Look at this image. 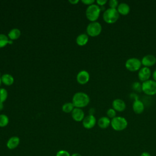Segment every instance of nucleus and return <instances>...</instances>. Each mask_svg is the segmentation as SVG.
Wrapping results in <instances>:
<instances>
[{"instance_id":"cd10ccee","label":"nucleus","mask_w":156,"mask_h":156,"mask_svg":"<svg viewBox=\"0 0 156 156\" xmlns=\"http://www.w3.org/2000/svg\"><path fill=\"white\" fill-rule=\"evenodd\" d=\"M56 156H71V155L67 151L60 150L57 152Z\"/></svg>"},{"instance_id":"c9c22d12","label":"nucleus","mask_w":156,"mask_h":156,"mask_svg":"<svg viewBox=\"0 0 156 156\" xmlns=\"http://www.w3.org/2000/svg\"><path fill=\"white\" fill-rule=\"evenodd\" d=\"M3 107H4L3 103H0V110H2L3 109Z\"/></svg>"},{"instance_id":"bb28decb","label":"nucleus","mask_w":156,"mask_h":156,"mask_svg":"<svg viewBox=\"0 0 156 156\" xmlns=\"http://www.w3.org/2000/svg\"><path fill=\"white\" fill-rule=\"evenodd\" d=\"M119 5V2L117 0H110L108 1V5L109 8L112 9H117L118 6Z\"/></svg>"},{"instance_id":"f03ea898","label":"nucleus","mask_w":156,"mask_h":156,"mask_svg":"<svg viewBox=\"0 0 156 156\" xmlns=\"http://www.w3.org/2000/svg\"><path fill=\"white\" fill-rule=\"evenodd\" d=\"M101 10L100 7L95 4L88 5L85 11V15L87 19L91 22L96 21L99 17Z\"/></svg>"},{"instance_id":"f704fd0d","label":"nucleus","mask_w":156,"mask_h":156,"mask_svg":"<svg viewBox=\"0 0 156 156\" xmlns=\"http://www.w3.org/2000/svg\"><path fill=\"white\" fill-rule=\"evenodd\" d=\"M71 156H82V155L79 153H73Z\"/></svg>"},{"instance_id":"412c9836","label":"nucleus","mask_w":156,"mask_h":156,"mask_svg":"<svg viewBox=\"0 0 156 156\" xmlns=\"http://www.w3.org/2000/svg\"><path fill=\"white\" fill-rule=\"evenodd\" d=\"M9 37L6 35L0 34V48L5 46L9 43Z\"/></svg>"},{"instance_id":"4be33fe9","label":"nucleus","mask_w":156,"mask_h":156,"mask_svg":"<svg viewBox=\"0 0 156 156\" xmlns=\"http://www.w3.org/2000/svg\"><path fill=\"white\" fill-rule=\"evenodd\" d=\"M74 108V106L72 102L65 103L62 106V110L65 113L72 112Z\"/></svg>"},{"instance_id":"423d86ee","label":"nucleus","mask_w":156,"mask_h":156,"mask_svg":"<svg viewBox=\"0 0 156 156\" xmlns=\"http://www.w3.org/2000/svg\"><path fill=\"white\" fill-rule=\"evenodd\" d=\"M141 60L136 57H131L128 58L125 62L126 68L131 72L138 71L141 68Z\"/></svg>"},{"instance_id":"20e7f679","label":"nucleus","mask_w":156,"mask_h":156,"mask_svg":"<svg viewBox=\"0 0 156 156\" xmlns=\"http://www.w3.org/2000/svg\"><path fill=\"white\" fill-rule=\"evenodd\" d=\"M110 125L113 130L116 131H122L127 128L128 122L124 117L116 116L111 119Z\"/></svg>"},{"instance_id":"ddd939ff","label":"nucleus","mask_w":156,"mask_h":156,"mask_svg":"<svg viewBox=\"0 0 156 156\" xmlns=\"http://www.w3.org/2000/svg\"><path fill=\"white\" fill-rule=\"evenodd\" d=\"M77 81L79 83L83 85L87 83L90 80V74L88 72L85 70L80 71L77 75Z\"/></svg>"},{"instance_id":"5701e85b","label":"nucleus","mask_w":156,"mask_h":156,"mask_svg":"<svg viewBox=\"0 0 156 156\" xmlns=\"http://www.w3.org/2000/svg\"><path fill=\"white\" fill-rule=\"evenodd\" d=\"M9 118L7 115L2 114L0 115V127H4L7 126L9 124Z\"/></svg>"},{"instance_id":"a211bd4d","label":"nucleus","mask_w":156,"mask_h":156,"mask_svg":"<svg viewBox=\"0 0 156 156\" xmlns=\"http://www.w3.org/2000/svg\"><path fill=\"white\" fill-rule=\"evenodd\" d=\"M2 82L7 86H10L13 83L14 79L13 76L9 74H4L1 76Z\"/></svg>"},{"instance_id":"7ed1b4c3","label":"nucleus","mask_w":156,"mask_h":156,"mask_svg":"<svg viewBox=\"0 0 156 156\" xmlns=\"http://www.w3.org/2000/svg\"><path fill=\"white\" fill-rule=\"evenodd\" d=\"M102 17L105 23L108 24H113L119 19V14L116 9L108 8L104 10Z\"/></svg>"},{"instance_id":"0eeeda50","label":"nucleus","mask_w":156,"mask_h":156,"mask_svg":"<svg viewBox=\"0 0 156 156\" xmlns=\"http://www.w3.org/2000/svg\"><path fill=\"white\" fill-rule=\"evenodd\" d=\"M102 31V26L98 21L91 22L87 27V33L91 37L98 36Z\"/></svg>"},{"instance_id":"6e6552de","label":"nucleus","mask_w":156,"mask_h":156,"mask_svg":"<svg viewBox=\"0 0 156 156\" xmlns=\"http://www.w3.org/2000/svg\"><path fill=\"white\" fill-rule=\"evenodd\" d=\"M151 76V70L149 68L143 66L138 70V77L139 80L141 82L149 80Z\"/></svg>"},{"instance_id":"473e14b6","label":"nucleus","mask_w":156,"mask_h":156,"mask_svg":"<svg viewBox=\"0 0 156 156\" xmlns=\"http://www.w3.org/2000/svg\"><path fill=\"white\" fill-rule=\"evenodd\" d=\"M140 156H151V155L147 152H144L141 153Z\"/></svg>"},{"instance_id":"aec40b11","label":"nucleus","mask_w":156,"mask_h":156,"mask_svg":"<svg viewBox=\"0 0 156 156\" xmlns=\"http://www.w3.org/2000/svg\"><path fill=\"white\" fill-rule=\"evenodd\" d=\"M21 35V31L17 29L14 28L10 30V32L8 34V37L10 38V40H15L18 39Z\"/></svg>"},{"instance_id":"7c9ffc66","label":"nucleus","mask_w":156,"mask_h":156,"mask_svg":"<svg viewBox=\"0 0 156 156\" xmlns=\"http://www.w3.org/2000/svg\"><path fill=\"white\" fill-rule=\"evenodd\" d=\"M81 2L83 4H85V5H90L91 4H93L95 1L94 0H82Z\"/></svg>"},{"instance_id":"2eb2a0df","label":"nucleus","mask_w":156,"mask_h":156,"mask_svg":"<svg viewBox=\"0 0 156 156\" xmlns=\"http://www.w3.org/2000/svg\"><path fill=\"white\" fill-rule=\"evenodd\" d=\"M116 10H118L119 15L125 16L129 13L130 8L128 4H127L126 2H121V3H119V5H118Z\"/></svg>"},{"instance_id":"393cba45","label":"nucleus","mask_w":156,"mask_h":156,"mask_svg":"<svg viewBox=\"0 0 156 156\" xmlns=\"http://www.w3.org/2000/svg\"><path fill=\"white\" fill-rule=\"evenodd\" d=\"M8 93L5 88H0V103H3L7 98Z\"/></svg>"},{"instance_id":"39448f33","label":"nucleus","mask_w":156,"mask_h":156,"mask_svg":"<svg viewBox=\"0 0 156 156\" xmlns=\"http://www.w3.org/2000/svg\"><path fill=\"white\" fill-rule=\"evenodd\" d=\"M142 91L147 96L156 94V82L153 79H149L141 83Z\"/></svg>"},{"instance_id":"9b49d317","label":"nucleus","mask_w":156,"mask_h":156,"mask_svg":"<svg viewBox=\"0 0 156 156\" xmlns=\"http://www.w3.org/2000/svg\"><path fill=\"white\" fill-rule=\"evenodd\" d=\"M112 107L114 110L116 112H121L125 110L126 108V102L121 99L117 98L114 99L112 103Z\"/></svg>"},{"instance_id":"c756f323","label":"nucleus","mask_w":156,"mask_h":156,"mask_svg":"<svg viewBox=\"0 0 156 156\" xmlns=\"http://www.w3.org/2000/svg\"><path fill=\"white\" fill-rule=\"evenodd\" d=\"M96 2L97 3V5H98L99 7H102L107 2V0H97Z\"/></svg>"},{"instance_id":"4468645a","label":"nucleus","mask_w":156,"mask_h":156,"mask_svg":"<svg viewBox=\"0 0 156 156\" xmlns=\"http://www.w3.org/2000/svg\"><path fill=\"white\" fill-rule=\"evenodd\" d=\"M71 116L73 119L77 122L83 121L85 118V114L83 111L80 108H74L71 112Z\"/></svg>"},{"instance_id":"c85d7f7f","label":"nucleus","mask_w":156,"mask_h":156,"mask_svg":"<svg viewBox=\"0 0 156 156\" xmlns=\"http://www.w3.org/2000/svg\"><path fill=\"white\" fill-rule=\"evenodd\" d=\"M129 98H130L131 99H133V101H135V100L139 99L138 94H137L136 93H135V92L131 93L129 94Z\"/></svg>"},{"instance_id":"9d476101","label":"nucleus","mask_w":156,"mask_h":156,"mask_svg":"<svg viewBox=\"0 0 156 156\" xmlns=\"http://www.w3.org/2000/svg\"><path fill=\"white\" fill-rule=\"evenodd\" d=\"M96 123V119L93 115H89L85 116L82 121L83 126L87 129H92Z\"/></svg>"},{"instance_id":"a878e982","label":"nucleus","mask_w":156,"mask_h":156,"mask_svg":"<svg viewBox=\"0 0 156 156\" xmlns=\"http://www.w3.org/2000/svg\"><path fill=\"white\" fill-rule=\"evenodd\" d=\"M107 116L110 119H113L116 116V111L113 108H110L107 111Z\"/></svg>"},{"instance_id":"1a4fd4ad","label":"nucleus","mask_w":156,"mask_h":156,"mask_svg":"<svg viewBox=\"0 0 156 156\" xmlns=\"http://www.w3.org/2000/svg\"><path fill=\"white\" fill-rule=\"evenodd\" d=\"M141 62L143 66L149 68L156 63V57L152 54H147L143 57Z\"/></svg>"},{"instance_id":"f257e3e1","label":"nucleus","mask_w":156,"mask_h":156,"mask_svg":"<svg viewBox=\"0 0 156 156\" xmlns=\"http://www.w3.org/2000/svg\"><path fill=\"white\" fill-rule=\"evenodd\" d=\"M90 102V98L88 94L83 92H77L73 97L72 103L76 108L86 107Z\"/></svg>"},{"instance_id":"72a5a7b5","label":"nucleus","mask_w":156,"mask_h":156,"mask_svg":"<svg viewBox=\"0 0 156 156\" xmlns=\"http://www.w3.org/2000/svg\"><path fill=\"white\" fill-rule=\"evenodd\" d=\"M69 2H70L72 4H76L79 2V0H74V1H69Z\"/></svg>"},{"instance_id":"2f4dec72","label":"nucleus","mask_w":156,"mask_h":156,"mask_svg":"<svg viewBox=\"0 0 156 156\" xmlns=\"http://www.w3.org/2000/svg\"><path fill=\"white\" fill-rule=\"evenodd\" d=\"M152 78H153V80L156 82V69H155L154 71V72L152 73Z\"/></svg>"},{"instance_id":"dca6fc26","label":"nucleus","mask_w":156,"mask_h":156,"mask_svg":"<svg viewBox=\"0 0 156 156\" xmlns=\"http://www.w3.org/2000/svg\"><path fill=\"white\" fill-rule=\"evenodd\" d=\"M20 140L19 137L16 136H12L8 140L6 145L8 149L12 150L17 147L20 144Z\"/></svg>"},{"instance_id":"e433bc0d","label":"nucleus","mask_w":156,"mask_h":156,"mask_svg":"<svg viewBox=\"0 0 156 156\" xmlns=\"http://www.w3.org/2000/svg\"><path fill=\"white\" fill-rule=\"evenodd\" d=\"M1 83H2V81H1V77H0V86L1 85Z\"/></svg>"},{"instance_id":"f3484780","label":"nucleus","mask_w":156,"mask_h":156,"mask_svg":"<svg viewBox=\"0 0 156 156\" xmlns=\"http://www.w3.org/2000/svg\"><path fill=\"white\" fill-rule=\"evenodd\" d=\"M111 124V120L107 116H102L98 121V125L101 129H107Z\"/></svg>"},{"instance_id":"f8f14e48","label":"nucleus","mask_w":156,"mask_h":156,"mask_svg":"<svg viewBox=\"0 0 156 156\" xmlns=\"http://www.w3.org/2000/svg\"><path fill=\"white\" fill-rule=\"evenodd\" d=\"M144 104L140 99H137L133 102L132 109L135 113L138 115L141 114L144 112Z\"/></svg>"},{"instance_id":"b1692460","label":"nucleus","mask_w":156,"mask_h":156,"mask_svg":"<svg viewBox=\"0 0 156 156\" xmlns=\"http://www.w3.org/2000/svg\"><path fill=\"white\" fill-rule=\"evenodd\" d=\"M132 88L135 93H141L142 91V85L139 82H134L132 84Z\"/></svg>"},{"instance_id":"6ab92c4d","label":"nucleus","mask_w":156,"mask_h":156,"mask_svg":"<svg viewBox=\"0 0 156 156\" xmlns=\"http://www.w3.org/2000/svg\"><path fill=\"white\" fill-rule=\"evenodd\" d=\"M88 41V37L85 34H82L77 36L76 38V43L79 46H82L85 45Z\"/></svg>"}]
</instances>
